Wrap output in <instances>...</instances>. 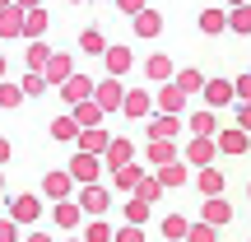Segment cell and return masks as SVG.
I'll list each match as a JSON object with an SVG mask.
<instances>
[{
  "label": "cell",
  "mask_w": 251,
  "mask_h": 242,
  "mask_svg": "<svg viewBox=\"0 0 251 242\" xmlns=\"http://www.w3.org/2000/svg\"><path fill=\"white\" fill-rule=\"evenodd\" d=\"M219 154H247L251 149V131H242V126H224V131L214 135Z\"/></svg>",
  "instance_id": "cell-8"
},
{
  "label": "cell",
  "mask_w": 251,
  "mask_h": 242,
  "mask_svg": "<svg viewBox=\"0 0 251 242\" xmlns=\"http://www.w3.org/2000/svg\"><path fill=\"white\" fill-rule=\"evenodd\" d=\"M75 75V61H70V52H51V61H47V70H42V80L47 84H56V89H61L65 80H70Z\"/></svg>",
  "instance_id": "cell-12"
},
{
  "label": "cell",
  "mask_w": 251,
  "mask_h": 242,
  "mask_svg": "<svg viewBox=\"0 0 251 242\" xmlns=\"http://www.w3.org/2000/svg\"><path fill=\"white\" fill-rule=\"evenodd\" d=\"M135 196H140V200H149V205H153V200L163 196V187H158V177H149V172H144V182H140V187H135Z\"/></svg>",
  "instance_id": "cell-41"
},
{
  "label": "cell",
  "mask_w": 251,
  "mask_h": 242,
  "mask_svg": "<svg viewBox=\"0 0 251 242\" xmlns=\"http://www.w3.org/2000/svg\"><path fill=\"white\" fill-rule=\"evenodd\" d=\"M19 103H24V89H19V84H5V80H0V108H5V112H14Z\"/></svg>",
  "instance_id": "cell-40"
},
{
  "label": "cell",
  "mask_w": 251,
  "mask_h": 242,
  "mask_svg": "<svg viewBox=\"0 0 251 242\" xmlns=\"http://www.w3.org/2000/svg\"><path fill=\"white\" fill-rule=\"evenodd\" d=\"M19 9H42V0H14Z\"/></svg>",
  "instance_id": "cell-49"
},
{
  "label": "cell",
  "mask_w": 251,
  "mask_h": 242,
  "mask_svg": "<svg viewBox=\"0 0 251 242\" xmlns=\"http://www.w3.org/2000/svg\"><path fill=\"white\" fill-rule=\"evenodd\" d=\"M9 219H14L19 228L37 224V219H42V196H9Z\"/></svg>",
  "instance_id": "cell-4"
},
{
  "label": "cell",
  "mask_w": 251,
  "mask_h": 242,
  "mask_svg": "<svg viewBox=\"0 0 251 242\" xmlns=\"http://www.w3.org/2000/svg\"><path fill=\"white\" fill-rule=\"evenodd\" d=\"M65 242H84V238H65Z\"/></svg>",
  "instance_id": "cell-54"
},
{
  "label": "cell",
  "mask_w": 251,
  "mask_h": 242,
  "mask_svg": "<svg viewBox=\"0 0 251 242\" xmlns=\"http://www.w3.org/2000/svg\"><path fill=\"white\" fill-rule=\"evenodd\" d=\"M149 89H126V103H121V112H126V117H130V121H144V117H149Z\"/></svg>",
  "instance_id": "cell-18"
},
{
  "label": "cell",
  "mask_w": 251,
  "mask_h": 242,
  "mask_svg": "<svg viewBox=\"0 0 251 242\" xmlns=\"http://www.w3.org/2000/svg\"><path fill=\"white\" fill-rule=\"evenodd\" d=\"M144 131H149V140H177V135H181V117L158 112L153 121H144Z\"/></svg>",
  "instance_id": "cell-14"
},
{
  "label": "cell",
  "mask_w": 251,
  "mask_h": 242,
  "mask_svg": "<svg viewBox=\"0 0 251 242\" xmlns=\"http://www.w3.org/2000/svg\"><path fill=\"white\" fill-rule=\"evenodd\" d=\"M79 52H84V56H102V52H107L102 28H84V33H79Z\"/></svg>",
  "instance_id": "cell-28"
},
{
  "label": "cell",
  "mask_w": 251,
  "mask_h": 242,
  "mask_svg": "<svg viewBox=\"0 0 251 242\" xmlns=\"http://www.w3.org/2000/svg\"><path fill=\"white\" fill-rule=\"evenodd\" d=\"M214 154H219V144L209 140V135H191V140H186V163H191V168H209Z\"/></svg>",
  "instance_id": "cell-6"
},
{
  "label": "cell",
  "mask_w": 251,
  "mask_h": 242,
  "mask_svg": "<svg viewBox=\"0 0 251 242\" xmlns=\"http://www.w3.org/2000/svg\"><path fill=\"white\" fill-rule=\"evenodd\" d=\"M0 80H5V56H0Z\"/></svg>",
  "instance_id": "cell-51"
},
{
  "label": "cell",
  "mask_w": 251,
  "mask_h": 242,
  "mask_svg": "<svg viewBox=\"0 0 251 242\" xmlns=\"http://www.w3.org/2000/svg\"><path fill=\"white\" fill-rule=\"evenodd\" d=\"M237 126H242V131H251V103H242V108H237Z\"/></svg>",
  "instance_id": "cell-46"
},
{
  "label": "cell",
  "mask_w": 251,
  "mask_h": 242,
  "mask_svg": "<svg viewBox=\"0 0 251 242\" xmlns=\"http://www.w3.org/2000/svg\"><path fill=\"white\" fill-rule=\"evenodd\" d=\"M196 187H200V196H219V191H224V172L219 168H200Z\"/></svg>",
  "instance_id": "cell-33"
},
{
  "label": "cell",
  "mask_w": 251,
  "mask_h": 242,
  "mask_svg": "<svg viewBox=\"0 0 251 242\" xmlns=\"http://www.w3.org/2000/svg\"><path fill=\"white\" fill-rule=\"evenodd\" d=\"M9 5H14V0H0V9H9Z\"/></svg>",
  "instance_id": "cell-53"
},
{
  "label": "cell",
  "mask_w": 251,
  "mask_h": 242,
  "mask_svg": "<svg viewBox=\"0 0 251 242\" xmlns=\"http://www.w3.org/2000/svg\"><path fill=\"white\" fill-rule=\"evenodd\" d=\"M102 65H107V75H117V80H121V75L135 65V56H130V47H117V42H112L107 52H102Z\"/></svg>",
  "instance_id": "cell-20"
},
{
  "label": "cell",
  "mask_w": 251,
  "mask_h": 242,
  "mask_svg": "<svg viewBox=\"0 0 251 242\" xmlns=\"http://www.w3.org/2000/svg\"><path fill=\"white\" fill-rule=\"evenodd\" d=\"M172 84H177L181 93H200V89H205V75H200L196 65H186V70H177V75H172Z\"/></svg>",
  "instance_id": "cell-29"
},
{
  "label": "cell",
  "mask_w": 251,
  "mask_h": 242,
  "mask_svg": "<svg viewBox=\"0 0 251 242\" xmlns=\"http://www.w3.org/2000/svg\"><path fill=\"white\" fill-rule=\"evenodd\" d=\"M186 242H219V228L205 224V219H196V224H191V233H186Z\"/></svg>",
  "instance_id": "cell-39"
},
{
  "label": "cell",
  "mask_w": 251,
  "mask_h": 242,
  "mask_svg": "<svg viewBox=\"0 0 251 242\" xmlns=\"http://www.w3.org/2000/svg\"><path fill=\"white\" fill-rule=\"evenodd\" d=\"M51 224L61 228V233H79V228H84V210H79V200H56Z\"/></svg>",
  "instance_id": "cell-5"
},
{
  "label": "cell",
  "mask_w": 251,
  "mask_h": 242,
  "mask_svg": "<svg viewBox=\"0 0 251 242\" xmlns=\"http://www.w3.org/2000/svg\"><path fill=\"white\" fill-rule=\"evenodd\" d=\"M79 238H84V242H112V238H117V228H112L107 219H89Z\"/></svg>",
  "instance_id": "cell-31"
},
{
  "label": "cell",
  "mask_w": 251,
  "mask_h": 242,
  "mask_svg": "<svg viewBox=\"0 0 251 242\" xmlns=\"http://www.w3.org/2000/svg\"><path fill=\"white\" fill-rule=\"evenodd\" d=\"M0 242H19V224H14V219H0Z\"/></svg>",
  "instance_id": "cell-43"
},
{
  "label": "cell",
  "mask_w": 251,
  "mask_h": 242,
  "mask_svg": "<svg viewBox=\"0 0 251 242\" xmlns=\"http://www.w3.org/2000/svg\"><path fill=\"white\" fill-rule=\"evenodd\" d=\"M70 117L79 121V131H89V126H102V121H107V112H102L98 103L89 98V103H75V108H70Z\"/></svg>",
  "instance_id": "cell-22"
},
{
  "label": "cell",
  "mask_w": 251,
  "mask_h": 242,
  "mask_svg": "<svg viewBox=\"0 0 251 242\" xmlns=\"http://www.w3.org/2000/svg\"><path fill=\"white\" fill-rule=\"evenodd\" d=\"M205 108H228V103L237 98V89H233V80H205Z\"/></svg>",
  "instance_id": "cell-13"
},
{
  "label": "cell",
  "mask_w": 251,
  "mask_h": 242,
  "mask_svg": "<svg viewBox=\"0 0 251 242\" xmlns=\"http://www.w3.org/2000/svg\"><path fill=\"white\" fill-rule=\"evenodd\" d=\"M144 219H149V200H140V196H130V200H126V224H135V228H144Z\"/></svg>",
  "instance_id": "cell-36"
},
{
  "label": "cell",
  "mask_w": 251,
  "mask_h": 242,
  "mask_svg": "<svg viewBox=\"0 0 251 242\" xmlns=\"http://www.w3.org/2000/svg\"><path fill=\"white\" fill-rule=\"evenodd\" d=\"M70 5H79V0H70Z\"/></svg>",
  "instance_id": "cell-55"
},
{
  "label": "cell",
  "mask_w": 251,
  "mask_h": 242,
  "mask_svg": "<svg viewBox=\"0 0 251 242\" xmlns=\"http://www.w3.org/2000/svg\"><path fill=\"white\" fill-rule=\"evenodd\" d=\"M247 242H251V238H247Z\"/></svg>",
  "instance_id": "cell-57"
},
{
  "label": "cell",
  "mask_w": 251,
  "mask_h": 242,
  "mask_svg": "<svg viewBox=\"0 0 251 242\" xmlns=\"http://www.w3.org/2000/svg\"><path fill=\"white\" fill-rule=\"evenodd\" d=\"M153 103H158V112H172V117H181V108H186V93H181L177 84H163V89L153 93Z\"/></svg>",
  "instance_id": "cell-21"
},
{
  "label": "cell",
  "mask_w": 251,
  "mask_h": 242,
  "mask_svg": "<svg viewBox=\"0 0 251 242\" xmlns=\"http://www.w3.org/2000/svg\"><path fill=\"white\" fill-rule=\"evenodd\" d=\"M233 89H237V98H242V103H251V70L242 75V80H233Z\"/></svg>",
  "instance_id": "cell-44"
},
{
  "label": "cell",
  "mask_w": 251,
  "mask_h": 242,
  "mask_svg": "<svg viewBox=\"0 0 251 242\" xmlns=\"http://www.w3.org/2000/svg\"><path fill=\"white\" fill-rule=\"evenodd\" d=\"M24 61H28V70H37V75H42V70H47V61H51V47H47V42H28Z\"/></svg>",
  "instance_id": "cell-32"
},
{
  "label": "cell",
  "mask_w": 251,
  "mask_h": 242,
  "mask_svg": "<svg viewBox=\"0 0 251 242\" xmlns=\"http://www.w3.org/2000/svg\"><path fill=\"white\" fill-rule=\"evenodd\" d=\"M102 168H107V163H102L98 154H75V159H70V168H65V172L75 177V187H93V182L102 177Z\"/></svg>",
  "instance_id": "cell-1"
},
{
  "label": "cell",
  "mask_w": 251,
  "mask_h": 242,
  "mask_svg": "<svg viewBox=\"0 0 251 242\" xmlns=\"http://www.w3.org/2000/svg\"><path fill=\"white\" fill-rule=\"evenodd\" d=\"M247 196H251V187H247Z\"/></svg>",
  "instance_id": "cell-56"
},
{
  "label": "cell",
  "mask_w": 251,
  "mask_h": 242,
  "mask_svg": "<svg viewBox=\"0 0 251 242\" xmlns=\"http://www.w3.org/2000/svg\"><path fill=\"white\" fill-rule=\"evenodd\" d=\"M93 89H98V84H93L89 75H79V70H75L70 80L61 84V98H65V103L75 108V103H89V98H93Z\"/></svg>",
  "instance_id": "cell-9"
},
{
  "label": "cell",
  "mask_w": 251,
  "mask_h": 242,
  "mask_svg": "<svg viewBox=\"0 0 251 242\" xmlns=\"http://www.w3.org/2000/svg\"><path fill=\"white\" fill-rule=\"evenodd\" d=\"M9 159H14V144H9V140H5V135H0V168H5V163H9Z\"/></svg>",
  "instance_id": "cell-47"
},
{
  "label": "cell",
  "mask_w": 251,
  "mask_h": 242,
  "mask_svg": "<svg viewBox=\"0 0 251 242\" xmlns=\"http://www.w3.org/2000/svg\"><path fill=\"white\" fill-rule=\"evenodd\" d=\"M0 191H5V168H0Z\"/></svg>",
  "instance_id": "cell-52"
},
{
  "label": "cell",
  "mask_w": 251,
  "mask_h": 242,
  "mask_svg": "<svg viewBox=\"0 0 251 242\" xmlns=\"http://www.w3.org/2000/svg\"><path fill=\"white\" fill-rule=\"evenodd\" d=\"M140 182H144V168H140V163H126V168L112 172V191H126V196H135Z\"/></svg>",
  "instance_id": "cell-19"
},
{
  "label": "cell",
  "mask_w": 251,
  "mask_h": 242,
  "mask_svg": "<svg viewBox=\"0 0 251 242\" xmlns=\"http://www.w3.org/2000/svg\"><path fill=\"white\" fill-rule=\"evenodd\" d=\"M102 163H107L112 172L126 168V163H135V144L126 140V135H112V144H107V154H102Z\"/></svg>",
  "instance_id": "cell-15"
},
{
  "label": "cell",
  "mask_w": 251,
  "mask_h": 242,
  "mask_svg": "<svg viewBox=\"0 0 251 242\" xmlns=\"http://www.w3.org/2000/svg\"><path fill=\"white\" fill-rule=\"evenodd\" d=\"M228 28H233V33H251V5L228 9Z\"/></svg>",
  "instance_id": "cell-38"
},
{
  "label": "cell",
  "mask_w": 251,
  "mask_h": 242,
  "mask_svg": "<svg viewBox=\"0 0 251 242\" xmlns=\"http://www.w3.org/2000/svg\"><path fill=\"white\" fill-rule=\"evenodd\" d=\"M79 210H84L89 219H102V215L112 210V191L102 187V182H93V187H79Z\"/></svg>",
  "instance_id": "cell-2"
},
{
  "label": "cell",
  "mask_w": 251,
  "mask_h": 242,
  "mask_svg": "<svg viewBox=\"0 0 251 242\" xmlns=\"http://www.w3.org/2000/svg\"><path fill=\"white\" fill-rule=\"evenodd\" d=\"M75 144H79V154H98V159H102L107 144H112V135L102 131V126H89V131H79V140H75Z\"/></svg>",
  "instance_id": "cell-16"
},
{
  "label": "cell",
  "mask_w": 251,
  "mask_h": 242,
  "mask_svg": "<svg viewBox=\"0 0 251 242\" xmlns=\"http://www.w3.org/2000/svg\"><path fill=\"white\" fill-rule=\"evenodd\" d=\"M172 75H177V65H172V56L153 52L149 61H144V80H149V84H172Z\"/></svg>",
  "instance_id": "cell-10"
},
{
  "label": "cell",
  "mask_w": 251,
  "mask_h": 242,
  "mask_svg": "<svg viewBox=\"0 0 251 242\" xmlns=\"http://www.w3.org/2000/svg\"><path fill=\"white\" fill-rule=\"evenodd\" d=\"M200 219H205V224H214V228H228V224H233V205H228L224 196H205Z\"/></svg>",
  "instance_id": "cell-11"
},
{
  "label": "cell",
  "mask_w": 251,
  "mask_h": 242,
  "mask_svg": "<svg viewBox=\"0 0 251 242\" xmlns=\"http://www.w3.org/2000/svg\"><path fill=\"white\" fill-rule=\"evenodd\" d=\"M47 9H24V37L28 42H42V33H47Z\"/></svg>",
  "instance_id": "cell-25"
},
{
  "label": "cell",
  "mask_w": 251,
  "mask_h": 242,
  "mask_svg": "<svg viewBox=\"0 0 251 242\" xmlns=\"http://www.w3.org/2000/svg\"><path fill=\"white\" fill-rule=\"evenodd\" d=\"M0 37H24V9L19 5L0 9Z\"/></svg>",
  "instance_id": "cell-27"
},
{
  "label": "cell",
  "mask_w": 251,
  "mask_h": 242,
  "mask_svg": "<svg viewBox=\"0 0 251 242\" xmlns=\"http://www.w3.org/2000/svg\"><path fill=\"white\" fill-rule=\"evenodd\" d=\"M42 196H51V200H70V196H75V177H70L65 168H51V172L42 177Z\"/></svg>",
  "instance_id": "cell-7"
},
{
  "label": "cell",
  "mask_w": 251,
  "mask_h": 242,
  "mask_svg": "<svg viewBox=\"0 0 251 242\" xmlns=\"http://www.w3.org/2000/svg\"><path fill=\"white\" fill-rule=\"evenodd\" d=\"M112 242H149V238H144V228H135V224H121Z\"/></svg>",
  "instance_id": "cell-42"
},
{
  "label": "cell",
  "mask_w": 251,
  "mask_h": 242,
  "mask_svg": "<svg viewBox=\"0 0 251 242\" xmlns=\"http://www.w3.org/2000/svg\"><path fill=\"white\" fill-rule=\"evenodd\" d=\"M186 233H191L186 215H168V219H163V238H168V242H186Z\"/></svg>",
  "instance_id": "cell-35"
},
{
  "label": "cell",
  "mask_w": 251,
  "mask_h": 242,
  "mask_svg": "<svg viewBox=\"0 0 251 242\" xmlns=\"http://www.w3.org/2000/svg\"><path fill=\"white\" fill-rule=\"evenodd\" d=\"M181 159V154H177V144H172V140H149V163H158V168H163V163H177Z\"/></svg>",
  "instance_id": "cell-30"
},
{
  "label": "cell",
  "mask_w": 251,
  "mask_h": 242,
  "mask_svg": "<svg viewBox=\"0 0 251 242\" xmlns=\"http://www.w3.org/2000/svg\"><path fill=\"white\" fill-rule=\"evenodd\" d=\"M130 28H135V37H144V42H149V37L163 33V14H158V9H140V14L130 19Z\"/></svg>",
  "instance_id": "cell-17"
},
{
  "label": "cell",
  "mask_w": 251,
  "mask_h": 242,
  "mask_svg": "<svg viewBox=\"0 0 251 242\" xmlns=\"http://www.w3.org/2000/svg\"><path fill=\"white\" fill-rule=\"evenodd\" d=\"M19 89H24V98H42V93H47V80L37 70H28L24 80H19Z\"/></svg>",
  "instance_id": "cell-37"
},
{
  "label": "cell",
  "mask_w": 251,
  "mask_h": 242,
  "mask_svg": "<svg viewBox=\"0 0 251 242\" xmlns=\"http://www.w3.org/2000/svg\"><path fill=\"white\" fill-rule=\"evenodd\" d=\"M24 242H56V238H51V233H28Z\"/></svg>",
  "instance_id": "cell-48"
},
{
  "label": "cell",
  "mask_w": 251,
  "mask_h": 242,
  "mask_svg": "<svg viewBox=\"0 0 251 242\" xmlns=\"http://www.w3.org/2000/svg\"><path fill=\"white\" fill-rule=\"evenodd\" d=\"M237 5H251V0H228V9H237Z\"/></svg>",
  "instance_id": "cell-50"
},
{
  "label": "cell",
  "mask_w": 251,
  "mask_h": 242,
  "mask_svg": "<svg viewBox=\"0 0 251 242\" xmlns=\"http://www.w3.org/2000/svg\"><path fill=\"white\" fill-rule=\"evenodd\" d=\"M117 9H121V14H130V19H135V14L144 9V0H117Z\"/></svg>",
  "instance_id": "cell-45"
},
{
  "label": "cell",
  "mask_w": 251,
  "mask_h": 242,
  "mask_svg": "<svg viewBox=\"0 0 251 242\" xmlns=\"http://www.w3.org/2000/svg\"><path fill=\"white\" fill-rule=\"evenodd\" d=\"M93 103H98L102 112H121V103H126V84L117 80V75L98 80V89H93Z\"/></svg>",
  "instance_id": "cell-3"
},
{
  "label": "cell",
  "mask_w": 251,
  "mask_h": 242,
  "mask_svg": "<svg viewBox=\"0 0 251 242\" xmlns=\"http://www.w3.org/2000/svg\"><path fill=\"white\" fill-rule=\"evenodd\" d=\"M196 28H200V33H205V37H219V33H224V28H228V9H200Z\"/></svg>",
  "instance_id": "cell-24"
},
{
  "label": "cell",
  "mask_w": 251,
  "mask_h": 242,
  "mask_svg": "<svg viewBox=\"0 0 251 242\" xmlns=\"http://www.w3.org/2000/svg\"><path fill=\"white\" fill-rule=\"evenodd\" d=\"M51 140H61V144L79 140V121H75V117H56L51 121Z\"/></svg>",
  "instance_id": "cell-34"
},
{
  "label": "cell",
  "mask_w": 251,
  "mask_h": 242,
  "mask_svg": "<svg viewBox=\"0 0 251 242\" xmlns=\"http://www.w3.org/2000/svg\"><path fill=\"white\" fill-rule=\"evenodd\" d=\"M158 187H163V191L186 187V163H163V168H158Z\"/></svg>",
  "instance_id": "cell-26"
},
{
  "label": "cell",
  "mask_w": 251,
  "mask_h": 242,
  "mask_svg": "<svg viewBox=\"0 0 251 242\" xmlns=\"http://www.w3.org/2000/svg\"><path fill=\"white\" fill-rule=\"evenodd\" d=\"M186 126H191V135H209V140L219 135V117H214V108L191 112V117H186Z\"/></svg>",
  "instance_id": "cell-23"
}]
</instances>
